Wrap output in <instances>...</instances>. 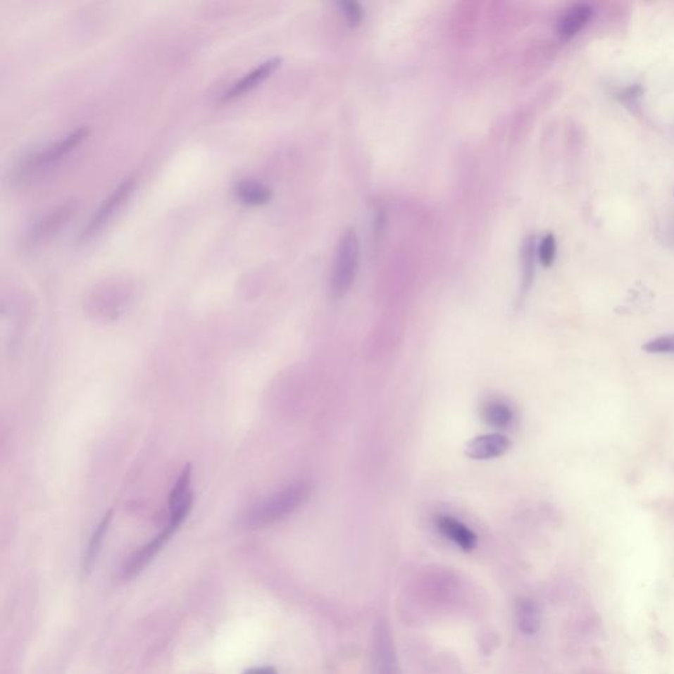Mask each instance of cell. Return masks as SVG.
Here are the masks:
<instances>
[{
	"label": "cell",
	"mask_w": 674,
	"mask_h": 674,
	"mask_svg": "<svg viewBox=\"0 0 674 674\" xmlns=\"http://www.w3.org/2000/svg\"><path fill=\"white\" fill-rule=\"evenodd\" d=\"M310 494V483L306 481L292 483L253 504L251 508L242 513L240 525L244 530H257L280 523L299 510L307 502Z\"/></svg>",
	"instance_id": "cell-1"
},
{
	"label": "cell",
	"mask_w": 674,
	"mask_h": 674,
	"mask_svg": "<svg viewBox=\"0 0 674 674\" xmlns=\"http://www.w3.org/2000/svg\"><path fill=\"white\" fill-rule=\"evenodd\" d=\"M89 130L86 127H81L75 131L70 132L65 137H62L51 145L45 146L44 149L30 151L27 156L21 158L15 169V175L18 180H30V177L39 175L42 171L49 170L57 163H60L65 157H68L71 151L77 149L83 141L87 139Z\"/></svg>",
	"instance_id": "cell-2"
},
{
	"label": "cell",
	"mask_w": 674,
	"mask_h": 674,
	"mask_svg": "<svg viewBox=\"0 0 674 674\" xmlns=\"http://www.w3.org/2000/svg\"><path fill=\"white\" fill-rule=\"evenodd\" d=\"M360 266V239L353 228L342 232L333 262L331 292L335 298H342L351 290Z\"/></svg>",
	"instance_id": "cell-3"
},
{
	"label": "cell",
	"mask_w": 674,
	"mask_h": 674,
	"mask_svg": "<svg viewBox=\"0 0 674 674\" xmlns=\"http://www.w3.org/2000/svg\"><path fill=\"white\" fill-rule=\"evenodd\" d=\"M187 519L186 515L181 513H169L168 522L162 527L161 531L151 537L149 542L144 544L137 551L125 560L120 569V577L123 580H131L135 575L140 574L149 563L156 558V556L161 552L163 547L170 542L171 537L185 523Z\"/></svg>",
	"instance_id": "cell-4"
},
{
	"label": "cell",
	"mask_w": 674,
	"mask_h": 674,
	"mask_svg": "<svg viewBox=\"0 0 674 674\" xmlns=\"http://www.w3.org/2000/svg\"><path fill=\"white\" fill-rule=\"evenodd\" d=\"M135 187H136V178L133 177L125 178L121 182L120 185L108 195V198L103 201L101 206L98 207V210L94 212L86 227L82 230L80 240L81 242L90 240L111 222L113 216L124 206V203L131 198L132 194L135 192Z\"/></svg>",
	"instance_id": "cell-5"
},
{
	"label": "cell",
	"mask_w": 674,
	"mask_h": 674,
	"mask_svg": "<svg viewBox=\"0 0 674 674\" xmlns=\"http://www.w3.org/2000/svg\"><path fill=\"white\" fill-rule=\"evenodd\" d=\"M77 208V201H70L48 212L40 220H37L30 227L27 233V244L35 246L51 240L54 235H57L69 223L71 218L75 215Z\"/></svg>",
	"instance_id": "cell-6"
},
{
	"label": "cell",
	"mask_w": 674,
	"mask_h": 674,
	"mask_svg": "<svg viewBox=\"0 0 674 674\" xmlns=\"http://www.w3.org/2000/svg\"><path fill=\"white\" fill-rule=\"evenodd\" d=\"M282 65V58L280 57H272L269 60L260 63L256 69L249 71L245 77L240 78L239 81L235 82L228 90L223 94L222 101H231L235 99H239L248 92L254 90L258 87L262 82L266 81L272 74L280 69Z\"/></svg>",
	"instance_id": "cell-7"
},
{
	"label": "cell",
	"mask_w": 674,
	"mask_h": 674,
	"mask_svg": "<svg viewBox=\"0 0 674 674\" xmlns=\"http://www.w3.org/2000/svg\"><path fill=\"white\" fill-rule=\"evenodd\" d=\"M510 447L511 442L507 439V436L501 433H487L470 440L466 445L465 453L472 460L485 461L504 456Z\"/></svg>",
	"instance_id": "cell-8"
},
{
	"label": "cell",
	"mask_w": 674,
	"mask_h": 674,
	"mask_svg": "<svg viewBox=\"0 0 674 674\" xmlns=\"http://www.w3.org/2000/svg\"><path fill=\"white\" fill-rule=\"evenodd\" d=\"M374 642V654L378 674H401L397 661L393 637L387 624L380 623L377 625Z\"/></svg>",
	"instance_id": "cell-9"
},
{
	"label": "cell",
	"mask_w": 674,
	"mask_h": 674,
	"mask_svg": "<svg viewBox=\"0 0 674 674\" xmlns=\"http://www.w3.org/2000/svg\"><path fill=\"white\" fill-rule=\"evenodd\" d=\"M594 8L587 3H575L565 11L557 23V35L563 41L572 40L592 21Z\"/></svg>",
	"instance_id": "cell-10"
},
{
	"label": "cell",
	"mask_w": 674,
	"mask_h": 674,
	"mask_svg": "<svg viewBox=\"0 0 674 674\" xmlns=\"http://www.w3.org/2000/svg\"><path fill=\"white\" fill-rule=\"evenodd\" d=\"M436 527L440 534L465 552H470L477 547L478 539L473 530L452 515H439L436 518Z\"/></svg>",
	"instance_id": "cell-11"
},
{
	"label": "cell",
	"mask_w": 674,
	"mask_h": 674,
	"mask_svg": "<svg viewBox=\"0 0 674 674\" xmlns=\"http://www.w3.org/2000/svg\"><path fill=\"white\" fill-rule=\"evenodd\" d=\"M112 516H113V511L108 510L107 513L103 515L101 522L98 523V525L95 527V530L91 534L87 548H86L83 557H82L81 572L82 575H85V577L92 572V569L96 563V560L101 554L104 539H106V536L110 531V527H111Z\"/></svg>",
	"instance_id": "cell-12"
},
{
	"label": "cell",
	"mask_w": 674,
	"mask_h": 674,
	"mask_svg": "<svg viewBox=\"0 0 674 674\" xmlns=\"http://www.w3.org/2000/svg\"><path fill=\"white\" fill-rule=\"evenodd\" d=\"M235 196L244 206L258 207L272 201L273 192L261 182L242 180L235 186Z\"/></svg>",
	"instance_id": "cell-13"
},
{
	"label": "cell",
	"mask_w": 674,
	"mask_h": 674,
	"mask_svg": "<svg viewBox=\"0 0 674 674\" xmlns=\"http://www.w3.org/2000/svg\"><path fill=\"white\" fill-rule=\"evenodd\" d=\"M516 620L519 630L525 635H535L542 625V613L534 599L524 598L516 607Z\"/></svg>",
	"instance_id": "cell-14"
},
{
	"label": "cell",
	"mask_w": 674,
	"mask_h": 674,
	"mask_svg": "<svg viewBox=\"0 0 674 674\" xmlns=\"http://www.w3.org/2000/svg\"><path fill=\"white\" fill-rule=\"evenodd\" d=\"M482 418L485 422L495 428L506 430L513 422L515 413L510 404L502 401H489L483 404Z\"/></svg>",
	"instance_id": "cell-15"
},
{
	"label": "cell",
	"mask_w": 674,
	"mask_h": 674,
	"mask_svg": "<svg viewBox=\"0 0 674 674\" xmlns=\"http://www.w3.org/2000/svg\"><path fill=\"white\" fill-rule=\"evenodd\" d=\"M536 253H537L539 261L542 262L544 268L552 266L557 254V244L552 233H548L547 236H544L543 240L540 242L536 249Z\"/></svg>",
	"instance_id": "cell-16"
},
{
	"label": "cell",
	"mask_w": 674,
	"mask_h": 674,
	"mask_svg": "<svg viewBox=\"0 0 674 674\" xmlns=\"http://www.w3.org/2000/svg\"><path fill=\"white\" fill-rule=\"evenodd\" d=\"M339 7H340V11H342V13L344 15L345 20H347V24L349 27L356 28L363 23V10L360 3H357V1H340Z\"/></svg>",
	"instance_id": "cell-17"
},
{
	"label": "cell",
	"mask_w": 674,
	"mask_h": 674,
	"mask_svg": "<svg viewBox=\"0 0 674 674\" xmlns=\"http://www.w3.org/2000/svg\"><path fill=\"white\" fill-rule=\"evenodd\" d=\"M645 352L656 353V354H673L674 353V335H668V336H661L654 339L651 342H647L643 347Z\"/></svg>",
	"instance_id": "cell-18"
},
{
	"label": "cell",
	"mask_w": 674,
	"mask_h": 674,
	"mask_svg": "<svg viewBox=\"0 0 674 674\" xmlns=\"http://www.w3.org/2000/svg\"><path fill=\"white\" fill-rule=\"evenodd\" d=\"M244 674H278L273 666H254L246 669Z\"/></svg>",
	"instance_id": "cell-19"
}]
</instances>
